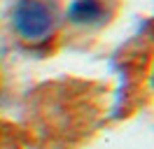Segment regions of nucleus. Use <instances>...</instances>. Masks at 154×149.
<instances>
[{
    "label": "nucleus",
    "mask_w": 154,
    "mask_h": 149,
    "mask_svg": "<svg viewBox=\"0 0 154 149\" xmlns=\"http://www.w3.org/2000/svg\"><path fill=\"white\" fill-rule=\"evenodd\" d=\"M12 26L26 42L47 40L58 26V9L54 0H19L12 7Z\"/></svg>",
    "instance_id": "nucleus-1"
},
{
    "label": "nucleus",
    "mask_w": 154,
    "mask_h": 149,
    "mask_svg": "<svg viewBox=\"0 0 154 149\" xmlns=\"http://www.w3.org/2000/svg\"><path fill=\"white\" fill-rule=\"evenodd\" d=\"M66 17L72 26L94 28V26H103L107 21V9L103 5V0H72L68 5Z\"/></svg>",
    "instance_id": "nucleus-2"
}]
</instances>
